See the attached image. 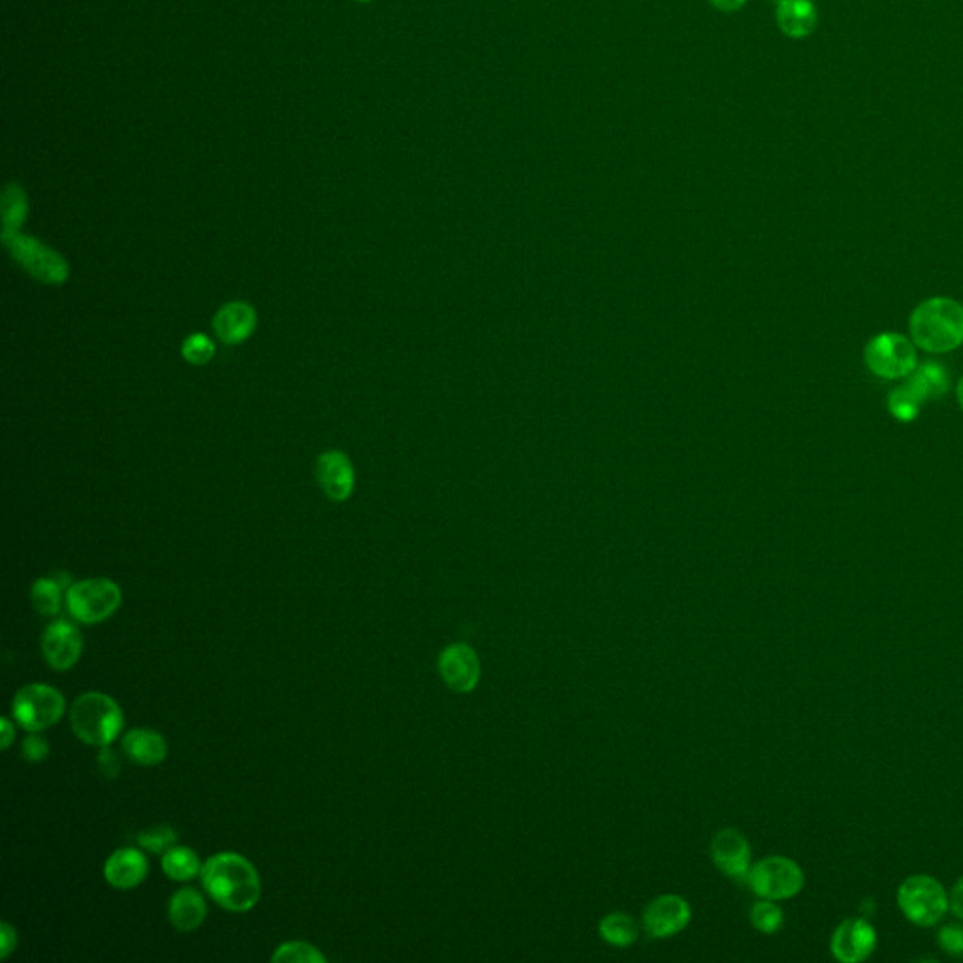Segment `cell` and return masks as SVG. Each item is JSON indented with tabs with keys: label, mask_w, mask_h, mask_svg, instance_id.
I'll return each mask as SVG.
<instances>
[{
	"label": "cell",
	"mask_w": 963,
	"mask_h": 963,
	"mask_svg": "<svg viewBox=\"0 0 963 963\" xmlns=\"http://www.w3.org/2000/svg\"><path fill=\"white\" fill-rule=\"evenodd\" d=\"M256 322H258V316L253 305L245 301H232L219 309V313L213 320V326L219 339L226 345H239L253 335Z\"/></svg>",
	"instance_id": "e0dca14e"
},
{
	"label": "cell",
	"mask_w": 963,
	"mask_h": 963,
	"mask_svg": "<svg viewBox=\"0 0 963 963\" xmlns=\"http://www.w3.org/2000/svg\"><path fill=\"white\" fill-rule=\"evenodd\" d=\"M0 937H2V947H0V958L8 960V956L16 950L17 932L8 922H2L0 926Z\"/></svg>",
	"instance_id": "d6a6232c"
},
{
	"label": "cell",
	"mask_w": 963,
	"mask_h": 963,
	"mask_svg": "<svg viewBox=\"0 0 963 963\" xmlns=\"http://www.w3.org/2000/svg\"><path fill=\"white\" fill-rule=\"evenodd\" d=\"M2 243L17 264L31 273L36 281L46 285H63L68 281L70 268L66 260L36 237L19 232H2Z\"/></svg>",
	"instance_id": "5b68a950"
},
{
	"label": "cell",
	"mask_w": 963,
	"mask_h": 963,
	"mask_svg": "<svg viewBox=\"0 0 963 963\" xmlns=\"http://www.w3.org/2000/svg\"><path fill=\"white\" fill-rule=\"evenodd\" d=\"M920 405L922 403L918 401V397L907 386L896 388L888 397V409L901 422L915 420L918 411H920Z\"/></svg>",
	"instance_id": "f1b7e54d"
},
{
	"label": "cell",
	"mask_w": 963,
	"mask_h": 963,
	"mask_svg": "<svg viewBox=\"0 0 963 963\" xmlns=\"http://www.w3.org/2000/svg\"><path fill=\"white\" fill-rule=\"evenodd\" d=\"M123 602L121 587L108 578H89L70 585L66 591V606L70 616L79 623L96 625L110 619Z\"/></svg>",
	"instance_id": "277c9868"
},
{
	"label": "cell",
	"mask_w": 963,
	"mask_h": 963,
	"mask_svg": "<svg viewBox=\"0 0 963 963\" xmlns=\"http://www.w3.org/2000/svg\"><path fill=\"white\" fill-rule=\"evenodd\" d=\"M66 700L55 687L46 683H31L19 689L12 702L14 721L29 732H40L61 721Z\"/></svg>",
	"instance_id": "8992f818"
},
{
	"label": "cell",
	"mask_w": 963,
	"mask_h": 963,
	"mask_svg": "<svg viewBox=\"0 0 963 963\" xmlns=\"http://www.w3.org/2000/svg\"><path fill=\"white\" fill-rule=\"evenodd\" d=\"M358 2H371V0H358Z\"/></svg>",
	"instance_id": "74e56055"
},
{
	"label": "cell",
	"mask_w": 963,
	"mask_h": 963,
	"mask_svg": "<svg viewBox=\"0 0 963 963\" xmlns=\"http://www.w3.org/2000/svg\"><path fill=\"white\" fill-rule=\"evenodd\" d=\"M63 585L55 578H40L31 589V600L34 610L40 616H59L63 606Z\"/></svg>",
	"instance_id": "cb8c5ba5"
},
{
	"label": "cell",
	"mask_w": 963,
	"mask_h": 963,
	"mask_svg": "<svg viewBox=\"0 0 963 963\" xmlns=\"http://www.w3.org/2000/svg\"><path fill=\"white\" fill-rule=\"evenodd\" d=\"M70 725L81 742L108 747L121 734L125 715L111 696L91 691L78 696L72 704Z\"/></svg>",
	"instance_id": "3957f363"
},
{
	"label": "cell",
	"mask_w": 963,
	"mask_h": 963,
	"mask_svg": "<svg viewBox=\"0 0 963 963\" xmlns=\"http://www.w3.org/2000/svg\"><path fill=\"white\" fill-rule=\"evenodd\" d=\"M898 903L903 915L907 916L911 922H915L922 928H930L947 915L950 900L945 888L935 879L926 875H916V877H909L900 886Z\"/></svg>",
	"instance_id": "52a82bcc"
},
{
	"label": "cell",
	"mask_w": 963,
	"mask_h": 963,
	"mask_svg": "<svg viewBox=\"0 0 963 963\" xmlns=\"http://www.w3.org/2000/svg\"><path fill=\"white\" fill-rule=\"evenodd\" d=\"M123 751L134 764L158 766L168 757V743L151 728H134L123 738Z\"/></svg>",
	"instance_id": "d6986e66"
},
{
	"label": "cell",
	"mask_w": 963,
	"mask_h": 963,
	"mask_svg": "<svg viewBox=\"0 0 963 963\" xmlns=\"http://www.w3.org/2000/svg\"><path fill=\"white\" fill-rule=\"evenodd\" d=\"M915 345L928 352H950L963 343V307L948 298H932L916 307L911 315Z\"/></svg>",
	"instance_id": "7a4b0ae2"
},
{
	"label": "cell",
	"mask_w": 963,
	"mask_h": 963,
	"mask_svg": "<svg viewBox=\"0 0 963 963\" xmlns=\"http://www.w3.org/2000/svg\"><path fill=\"white\" fill-rule=\"evenodd\" d=\"M136 841L147 853L164 854L174 847L177 834L172 826H155L151 830L140 832Z\"/></svg>",
	"instance_id": "83f0119b"
},
{
	"label": "cell",
	"mask_w": 963,
	"mask_h": 963,
	"mask_svg": "<svg viewBox=\"0 0 963 963\" xmlns=\"http://www.w3.org/2000/svg\"><path fill=\"white\" fill-rule=\"evenodd\" d=\"M747 0H710L711 6L721 12H738Z\"/></svg>",
	"instance_id": "d590c367"
},
{
	"label": "cell",
	"mask_w": 963,
	"mask_h": 963,
	"mask_svg": "<svg viewBox=\"0 0 963 963\" xmlns=\"http://www.w3.org/2000/svg\"><path fill=\"white\" fill-rule=\"evenodd\" d=\"M747 883L764 900H789L804 886V871L785 856H768L749 869Z\"/></svg>",
	"instance_id": "ba28073f"
},
{
	"label": "cell",
	"mask_w": 963,
	"mask_h": 963,
	"mask_svg": "<svg viewBox=\"0 0 963 963\" xmlns=\"http://www.w3.org/2000/svg\"><path fill=\"white\" fill-rule=\"evenodd\" d=\"M711 858L727 877L747 881L751 869V847L747 837L734 828H725L711 841Z\"/></svg>",
	"instance_id": "4fadbf2b"
},
{
	"label": "cell",
	"mask_w": 963,
	"mask_h": 963,
	"mask_svg": "<svg viewBox=\"0 0 963 963\" xmlns=\"http://www.w3.org/2000/svg\"><path fill=\"white\" fill-rule=\"evenodd\" d=\"M42 653L46 663L64 672L76 666L83 653V636L68 619H55L42 634Z\"/></svg>",
	"instance_id": "30bf717a"
},
{
	"label": "cell",
	"mask_w": 963,
	"mask_h": 963,
	"mask_svg": "<svg viewBox=\"0 0 963 963\" xmlns=\"http://www.w3.org/2000/svg\"><path fill=\"white\" fill-rule=\"evenodd\" d=\"M775 21L789 38H807L817 27V8L813 0H777Z\"/></svg>",
	"instance_id": "ac0fdd59"
},
{
	"label": "cell",
	"mask_w": 963,
	"mask_h": 963,
	"mask_svg": "<svg viewBox=\"0 0 963 963\" xmlns=\"http://www.w3.org/2000/svg\"><path fill=\"white\" fill-rule=\"evenodd\" d=\"M939 945L941 948L954 956L963 958V928L962 926H947L939 933Z\"/></svg>",
	"instance_id": "4dcf8cb0"
},
{
	"label": "cell",
	"mask_w": 963,
	"mask_h": 963,
	"mask_svg": "<svg viewBox=\"0 0 963 963\" xmlns=\"http://www.w3.org/2000/svg\"><path fill=\"white\" fill-rule=\"evenodd\" d=\"M275 963H326V956L318 948L305 941H290L275 950L271 956Z\"/></svg>",
	"instance_id": "484cf974"
},
{
	"label": "cell",
	"mask_w": 963,
	"mask_h": 963,
	"mask_svg": "<svg viewBox=\"0 0 963 963\" xmlns=\"http://www.w3.org/2000/svg\"><path fill=\"white\" fill-rule=\"evenodd\" d=\"M691 905L678 894H664L649 903L644 911V928L655 939L678 935L691 922Z\"/></svg>",
	"instance_id": "8fae6325"
},
{
	"label": "cell",
	"mask_w": 963,
	"mask_h": 963,
	"mask_svg": "<svg viewBox=\"0 0 963 963\" xmlns=\"http://www.w3.org/2000/svg\"><path fill=\"white\" fill-rule=\"evenodd\" d=\"M950 907H952V911L963 920V877L954 885V888H952Z\"/></svg>",
	"instance_id": "e575fe53"
},
{
	"label": "cell",
	"mask_w": 963,
	"mask_h": 963,
	"mask_svg": "<svg viewBox=\"0 0 963 963\" xmlns=\"http://www.w3.org/2000/svg\"><path fill=\"white\" fill-rule=\"evenodd\" d=\"M869 371L883 379H901L916 369L915 347L898 333H881L866 347Z\"/></svg>",
	"instance_id": "9c48e42d"
},
{
	"label": "cell",
	"mask_w": 963,
	"mask_h": 963,
	"mask_svg": "<svg viewBox=\"0 0 963 963\" xmlns=\"http://www.w3.org/2000/svg\"><path fill=\"white\" fill-rule=\"evenodd\" d=\"M439 672L444 683L456 693H471L480 681V659L471 646L458 642L439 655Z\"/></svg>",
	"instance_id": "7c38bea8"
},
{
	"label": "cell",
	"mask_w": 963,
	"mask_h": 963,
	"mask_svg": "<svg viewBox=\"0 0 963 963\" xmlns=\"http://www.w3.org/2000/svg\"><path fill=\"white\" fill-rule=\"evenodd\" d=\"M147 873L149 860L136 847L115 851L104 864V877L115 890H132L142 885Z\"/></svg>",
	"instance_id": "2e32d148"
},
{
	"label": "cell",
	"mask_w": 963,
	"mask_h": 963,
	"mask_svg": "<svg viewBox=\"0 0 963 963\" xmlns=\"http://www.w3.org/2000/svg\"><path fill=\"white\" fill-rule=\"evenodd\" d=\"M183 358L194 365H206L215 356V345L206 333H192L181 347Z\"/></svg>",
	"instance_id": "f546056e"
},
{
	"label": "cell",
	"mask_w": 963,
	"mask_h": 963,
	"mask_svg": "<svg viewBox=\"0 0 963 963\" xmlns=\"http://www.w3.org/2000/svg\"><path fill=\"white\" fill-rule=\"evenodd\" d=\"M751 922L758 932L772 935L783 926V911L779 905H775L774 900L758 901L751 909Z\"/></svg>",
	"instance_id": "4316f807"
},
{
	"label": "cell",
	"mask_w": 963,
	"mask_h": 963,
	"mask_svg": "<svg viewBox=\"0 0 963 963\" xmlns=\"http://www.w3.org/2000/svg\"><path fill=\"white\" fill-rule=\"evenodd\" d=\"M600 935L606 943L614 947H631L638 939V924L631 915L625 913H612L600 920Z\"/></svg>",
	"instance_id": "603a6c76"
},
{
	"label": "cell",
	"mask_w": 963,
	"mask_h": 963,
	"mask_svg": "<svg viewBox=\"0 0 963 963\" xmlns=\"http://www.w3.org/2000/svg\"><path fill=\"white\" fill-rule=\"evenodd\" d=\"M160 864H162V871L174 881H190L202 873V866H204L200 864L198 854L183 845H174L172 849H168L162 854Z\"/></svg>",
	"instance_id": "7402d4cb"
},
{
	"label": "cell",
	"mask_w": 963,
	"mask_h": 963,
	"mask_svg": "<svg viewBox=\"0 0 963 963\" xmlns=\"http://www.w3.org/2000/svg\"><path fill=\"white\" fill-rule=\"evenodd\" d=\"M911 375L913 377L909 379L905 386L918 397L920 403H924L928 399H937L947 392V371L939 364L922 365L918 371H913Z\"/></svg>",
	"instance_id": "44dd1931"
},
{
	"label": "cell",
	"mask_w": 963,
	"mask_h": 963,
	"mask_svg": "<svg viewBox=\"0 0 963 963\" xmlns=\"http://www.w3.org/2000/svg\"><path fill=\"white\" fill-rule=\"evenodd\" d=\"M29 213L27 196L19 185H8L2 194V222L4 230L2 232H19V228L25 224Z\"/></svg>",
	"instance_id": "d4e9b609"
},
{
	"label": "cell",
	"mask_w": 963,
	"mask_h": 963,
	"mask_svg": "<svg viewBox=\"0 0 963 963\" xmlns=\"http://www.w3.org/2000/svg\"><path fill=\"white\" fill-rule=\"evenodd\" d=\"M0 728H2V736H0V747L2 749H8L12 742L16 740V728L12 725V721L8 717H4L0 721Z\"/></svg>",
	"instance_id": "836d02e7"
},
{
	"label": "cell",
	"mask_w": 963,
	"mask_h": 963,
	"mask_svg": "<svg viewBox=\"0 0 963 963\" xmlns=\"http://www.w3.org/2000/svg\"><path fill=\"white\" fill-rule=\"evenodd\" d=\"M207 905L204 896L194 888L177 890L168 903V918L175 930L192 932L206 920Z\"/></svg>",
	"instance_id": "ffe728a7"
},
{
	"label": "cell",
	"mask_w": 963,
	"mask_h": 963,
	"mask_svg": "<svg viewBox=\"0 0 963 963\" xmlns=\"http://www.w3.org/2000/svg\"><path fill=\"white\" fill-rule=\"evenodd\" d=\"M958 401H960V407H962L963 411V379L960 380V384H958Z\"/></svg>",
	"instance_id": "8d00e7d4"
},
{
	"label": "cell",
	"mask_w": 963,
	"mask_h": 963,
	"mask_svg": "<svg viewBox=\"0 0 963 963\" xmlns=\"http://www.w3.org/2000/svg\"><path fill=\"white\" fill-rule=\"evenodd\" d=\"M877 945V935L866 920L853 918L843 922L832 937V952L839 962H864Z\"/></svg>",
	"instance_id": "5bb4252c"
},
{
	"label": "cell",
	"mask_w": 963,
	"mask_h": 963,
	"mask_svg": "<svg viewBox=\"0 0 963 963\" xmlns=\"http://www.w3.org/2000/svg\"><path fill=\"white\" fill-rule=\"evenodd\" d=\"M21 749H23V757L27 762H42L49 755V743L42 736H36V734L27 736L23 740Z\"/></svg>",
	"instance_id": "1f68e13d"
},
{
	"label": "cell",
	"mask_w": 963,
	"mask_h": 963,
	"mask_svg": "<svg viewBox=\"0 0 963 963\" xmlns=\"http://www.w3.org/2000/svg\"><path fill=\"white\" fill-rule=\"evenodd\" d=\"M200 877L211 900L232 913L251 911L262 894L258 871L241 854H213L202 866Z\"/></svg>",
	"instance_id": "6da1fadb"
},
{
	"label": "cell",
	"mask_w": 963,
	"mask_h": 963,
	"mask_svg": "<svg viewBox=\"0 0 963 963\" xmlns=\"http://www.w3.org/2000/svg\"><path fill=\"white\" fill-rule=\"evenodd\" d=\"M316 478H318V484H320L324 493L337 503L347 501L354 491L352 463H350L347 454H343L339 450L326 452L318 458Z\"/></svg>",
	"instance_id": "9a60e30c"
}]
</instances>
